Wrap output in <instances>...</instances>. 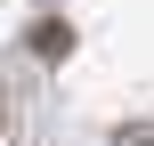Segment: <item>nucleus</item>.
<instances>
[{"label": "nucleus", "instance_id": "obj_1", "mask_svg": "<svg viewBox=\"0 0 154 146\" xmlns=\"http://www.w3.org/2000/svg\"><path fill=\"white\" fill-rule=\"evenodd\" d=\"M32 49H41V57H65L73 33H65V24H32Z\"/></svg>", "mask_w": 154, "mask_h": 146}, {"label": "nucleus", "instance_id": "obj_2", "mask_svg": "<svg viewBox=\"0 0 154 146\" xmlns=\"http://www.w3.org/2000/svg\"><path fill=\"white\" fill-rule=\"evenodd\" d=\"M122 146H154V130H130V138H122Z\"/></svg>", "mask_w": 154, "mask_h": 146}]
</instances>
